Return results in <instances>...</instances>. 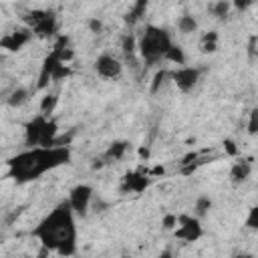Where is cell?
Returning <instances> with one entry per match:
<instances>
[{
	"mask_svg": "<svg viewBox=\"0 0 258 258\" xmlns=\"http://www.w3.org/2000/svg\"><path fill=\"white\" fill-rule=\"evenodd\" d=\"M71 159L73 151L67 143L26 147L6 161V175L16 183H28L71 163Z\"/></svg>",
	"mask_w": 258,
	"mask_h": 258,
	"instance_id": "obj_1",
	"label": "cell"
},
{
	"mask_svg": "<svg viewBox=\"0 0 258 258\" xmlns=\"http://www.w3.org/2000/svg\"><path fill=\"white\" fill-rule=\"evenodd\" d=\"M56 103H58V97H56V95H46V97L42 99V103H40V113L50 115V113L54 111Z\"/></svg>",
	"mask_w": 258,
	"mask_h": 258,
	"instance_id": "obj_21",
	"label": "cell"
},
{
	"mask_svg": "<svg viewBox=\"0 0 258 258\" xmlns=\"http://www.w3.org/2000/svg\"><path fill=\"white\" fill-rule=\"evenodd\" d=\"M32 236L40 246L58 256H75L79 242L77 214L67 200L58 202L32 230Z\"/></svg>",
	"mask_w": 258,
	"mask_h": 258,
	"instance_id": "obj_2",
	"label": "cell"
},
{
	"mask_svg": "<svg viewBox=\"0 0 258 258\" xmlns=\"http://www.w3.org/2000/svg\"><path fill=\"white\" fill-rule=\"evenodd\" d=\"M252 4H254V0H232V6H234L236 10H242V12L248 10Z\"/></svg>",
	"mask_w": 258,
	"mask_h": 258,
	"instance_id": "obj_26",
	"label": "cell"
},
{
	"mask_svg": "<svg viewBox=\"0 0 258 258\" xmlns=\"http://www.w3.org/2000/svg\"><path fill=\"white\" fill-rule=\"evenodd\" d=\"M32 36H34V34L30 32V28L6 32V34L0 38V48H4V50H8V52H16V50H20L22 46H26Z\"/></svg>",
	"mask_w": 258,
	"mask_h": 258,
	"instance_id": "obj_10",
	"label": "cell"
},
{
	"mask_svg": "<svg viewBox=\"0 0 258 258\" xmlns=\"http://www.w3.org/2000/svg\"><path fill=\"white\" fill-rule=\"evenodd\" d=\"M93 196H95V191H93V187H91L89 183H77L75 187H71L67 202H69V206L73 208V212H75L77 216L85 218V216L89 214Z\"/></svg>",
	"mask_w": 258,
	"mask_h": 258,
	"instance_id": "obj_8",
	"label": "cell"
},
{
	"mask_svg": "<svg viewBox=\"0 0 258 258\" xmlns=\"http://www.w3.org/2000/svg\"><path fill=\"white\" fill-rule=\"evenodd\" d=\"M173 234L177 240H183L187 244L198 242L204 236V226L202 220L194 214H177V222L173 228Z\"/></svg>",
	"mask_w": 258,
	"mask_h": 258,
	"instance_id": "obj_6",
	"label": "cell"
},
{
	"mask_svg": "<svg viewBox=\"0 0 258 258\" xmlns=\"http://www.w3.org/2000/svg\"><path fill=\"white\" fill-rule=\"evenodd\" d=\"M173 46V38L167 28L157 24H145L139 36L135 38V48L145 62V67H153L165 62L167 50Z\"/></svg>",
	"mask_w": 258,
	"mask_h": 258,
	"instance_id": "obj_3",
	"label": "cell"
},
{
	"mask_svg": "<svg viewBox=\"0 0 258 258\" xmlns=\"http://www.w3.org/2000/svg\"><path fill=\"white\" fill-rule=\"evenodd\" d=\"M165 62H171V64H175V67L185 64V52H183V48L173 42V46H171V48L167 50V54H165Z\"/></svg>",
	"mask_w": 258,
	"mask_h": 258,
	"instance_id": "obj_19",
	"label": "cell"
},
{
	"mask_svg": "<svg viewBox=\"0 0 258 258\" xmlns=\"http://www.w3.org/2000/svg\"><path fill=\"white\" fill-rule=\"evenodd\" d=\"M200 50L204 54H210V52H216L218 50V32L216 30L202 34V38H200Z\"/></svg>",
	"mask_w": 258,
	"mask_h": 258,
	"instance_id": "obj_16",
	"label": "cell"
},
{
	"mask_svg": "<svg viewBox=\"0 0 258 258\" xmlns=\"http://www.w3.org/2000/svg\"><path fill=\"white\" fill-rule=\"evenodd\" d=\"M175 222H177V214H167V216H163V228H165V230H173V228H175Z\"/></svg>",
	"mask_w": 258,
	"mask_h": 258,
	"instance_id": "obj_25",
	"label": "cell"
},
{
	"mask_svg": "<svg viewBox=\"0 0 258 258\" xmlns=\"http://www.w3.org/2000/svg\"><path fill=\"white\" fill-rule=\"evenodd\" d=\"M93 69L101 79H107V81H117L123 75V62L111 52H101L95 58Z\"/></svg>",
	"mask_w": 258,
	"mask_h": 258,
	"instance_id": "obj_9",
	"label": "cell"
},
{
	"mask_svg": "<svg viewBox=\"0 0 258 258\" xmlns=\"http://www.w3.org/2000/svg\"><path fill=\"white\" fill-rule=\"evenodd\" d=\"M246 228H250V230H256V228H258V208H256V206H252L250 212H248Z\"/></svg>",
	"mask_w": 258,
	"mask_h": 258,
	"instance_id": "obj_23",
	"label": "cell"
},
{
	"mask_svg": "<svg viewBox=\"0 0 258 258\" xmlns=\"http://www.w3.org/2000/svg\"><path fill=\"white\" fill-rule=\"evenodd\" d=\"M224 145H228V151H230L232 155H236V153H238V149L234 147V141H230V139H226V141H224Z\"/></svg>",
	"mask_w": 258,
	"mask_h": 258,
	"instance_id": "obj_27",
	"label": "cell"
},
{
	"mask_svg": "<svg viewBox=\"0 0 258 258\" xmlns=\"http://www.w3.org/2000/svg\"><path fill=\"white\" fill-rule=\"evenodd\" d=\"M91 28L93 30H101V22L99 20H91Z\"/></svg>",
	"mask_w": 258,
	"mask_h": 258,
	"instance_id": "obj_28",
	"label": "cell"
},
{
	"mask_svg": "<svg viewBox=\"0 0 258 258\" xmlns=\"http://www.w3.org/2000/svg\"><path fill=\"white\" fill-rule=\"evenodd\" d=\"M165 79H169V69H161V71H157L155 77H153V83H151V93H157L159 87L165 83Z\"/></svg>",
	"mask_w": 258,
	"mask_h": 258,
	"instance_id": "obj_22",
	"label": "cell"
},
{
	"mask_svg": "<svg viewBox=\"0 0 258 258\" xmlns=\"http://www.w3.org/2000/svg\"><path fill=\"white\" fill-rule=\"evenodd\" d=\"M54 143H64V141L58 139V123L50 115L38 113L24 125V145L26 147L54 145Z\"/></svg>",
	"mask_w": 258,
	"mask_h": 258,
	"instance_id": "obj_4",
	"label": "cell"
},
{
	"mask_svg": "<svg viewBox=\"0 0 258 258\" xmlns=\"http://www.w3.org/2000/svg\"><path fill=\"white\" fill-rule=\"evenodd\" d=\"M24 22H26V28H30V32L34 36H38V38H48L58 30L56 14L52 10H46V8L30 10L24 16Z\"/></svg>",
	"mask_w": 258,
	"mask_h": 258,
	"instance_id": "obj_5",
	"label": "cell"
},
{
	"mask_svg": "<svg viewBox=\"0 0 258 258\" xmlns=\"http://www.w3.org/2000/svg\"><path fill=\"white\" fill-rule=\"evenodd\" d=\"M149 185V177L143 171H129L123 177L121 191H131V194H141Z\"/></svg>",
	"mask_w": 258,
	"mask_h": 258,
	"instance_id": "obj_11",
	"label": "cell"
},
{
	"mask_svg": "<svg viewBox=\"0 0 258 258\" xmlns=\"http://www.w3.org/2000/svg\"><path fill=\"white\" fill-rule=\"evenodd\" d=\"M210 12L216 18H226L228 12H230V2L228 0H216V2L210 4Z\"/></svg>",
	"mask_w": 258,
	"mask_h": 258,
	"instance_id": "obj_20",
	"label": "cell"
},
{
	"mask_svg": "<svg viewBox=\"0 0 258 258\" xmlns=\"http://www.w3.org/2000/svg\"><path fill=\"white\" fill-rule=\"evenodd\" d=\"M256 129H258V111L254 109V111L250 113V121H248V133H250V135H254V133H256Z\"/></svg>",
	"mask_w": 258,
	"mask_h": 258,
	"instance_id": "obj_24",
	"label": "cell"
},
{
	"mask_svg": "<svg viewBox=\"0 0 258 258\" xmlns=\"http://www.w3.org/2000/svg\"><path fill=\"white\" fill-rule=\"evenodd\" d=\"M200 77H202V71L198 67H189V64H179V67H175V69L169 71V81L181 93L194 91L196 85L200 83Z\"/></svg>",
	"mask_w": 258,
	"mask_h": 258,
	"instance_id": "obj_7",
	"label": "cell"
},
{
	"mask_svg": "<svg viewBox=\"0 0 258 258\" xmlns=\"http://www.w3.org/2000/svg\"><path fill=\"white\" fill-rule=\"evenodd\" d=\"M147 6H149V0H135V2L131 4V8H129V12H127L125 20H127L129 24H135V22L145 14Z\"/></svg>",
	"mask_w": 258,
	"mask_h": 258,
	"instance_id": "obj_17",
	"label": "cell"
},
{
	"mask_svg": "<svg viewBox=\"0 0 258 258\" xmlns=\"http://www.w3.org/2000/svg\"><path fill=\"white\" fill-rule=\"evenodd\" d=\"M127 149H129V141H125V139L113 141V143L105 149L103 159H105L107 163H109V161H119V159H123V155L127 153Z\"/></svg>",
	"mask_w": 258,
	"mask_h": 258,
	"instance_id": "obj_13",
	"label": "cell"
},
{
	"mask_svg": "<svg viewBox=\"0 0 258 258\" xmlns=\"http://www.w3.org/2000/svg\"><path fill=\"white\" fill-rule=\"evenodd\" d=\"M212 206H214V202H212V198H210V196H206V194L198 196V198H196V202H194V216H198L200 220H202V218H206V216L210 214Z\"/></svg>",
	"mask_w": 258,
	"mask_h": 258,
	"instance_id": "obj_15",
	"label": "cell"
},
{
	"mask_svg": "<svg viewBox=\"0 0 258 258\" xmlns=\"http://www.w3.org/2000/svg\"><path fill=\"white\" fill-rule=\"evenodd\" d=\"M177 30L181 34H191L198 30V20L191 16V14H181L177 18Z\"/></svg>",
	"mask_w": 258,
	"mask_h": 258,
	"instance_id": "obj_18",
	"label": "cell"
},
{
	"mask_svg": "<svg viewBox=\"0 0 258 258\" xmlns=\"http://www.w3.org/2000/svg\"><path fill=\"white\" fill-rule=\"evenodd\" d=\"M252 175V161L250 159H240L232 165L230 169V179L232 183H244Z\"/></svg>",
	"mask_w": 258,
	"mask_h": 258,
	"instance_id": "obj_12",
	"label": "cell"
},
{
	"mask_svg": "<svg viewBox=\"0 0 258 258\" xmlns=\"http://www.w3.org/2000/svg\"><path fill=\"white\" fill-rule=\"evenodd\" d=\"M28 99H30V89H26V87H18V89H14V91L10 93V97L6 99V103H8L10 107L18 109V107L26 105Z\"/></svg>",
	"mask_w": 258,
	"mask_h": 258,
	"instance_id": "obj_14",
	"label": "cell"
}]
</instances>
